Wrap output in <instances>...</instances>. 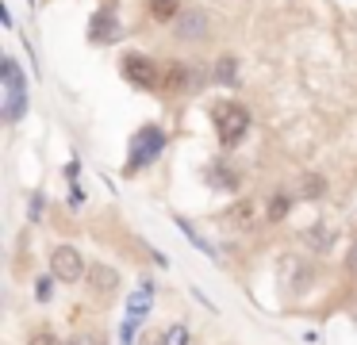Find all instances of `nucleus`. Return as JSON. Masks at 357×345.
I'll list each match as a JSON object with an SVG mask.
<instances>
[{"label": "nucleus", "instance_id": "12", "mask_svg": "<svg viewBox=\"0 0 357 345\" xmlns=\"http://www.w3.org/2000/svg\"><path fill=\"white\" fill-rule=\"evenodd\" d=\"M173 222H177V227H181V230H185V238H188V242H192V245H196V250H200V253H208V257H215V250H211V245H208V242H204V238H200V234H196V230H192V227H188V222H185V215H173Z\"/></svg>", "mask_w": 357, "mask_h": 345}, {"label": "nucleus", "instance_id": "20", "mask_svg": "<svg viewBox=\"0 0 357 345\" xmlns=\"http://www.w3.org/2000/svg\"><path fill=\"white\" fill-rule=\"evenodd\" d=\"M288 215V196H273L269 199V219H284Z\"/></svg>", "mask_w": 357, "mask_h": 345}, {"label": "nucleus", "instance_id": "18", "mask_svg": "<svg viewBox=\"0 0 357 345\" xmlns=\"http://www.w3.org/2000/svg\"><path fill=\"white\" fill-rule=\"evenodd\" d=\"M135 330H139V319L131 314V319L119 326V345H135Z\"/></svg>", "mask_w": 357, "mask_h": 345}, {"label": "nucleus", "instance_id": "2", "mask_svg": "<svg viewBox=\"0 0 357 345\" xmlns=\"http://www.w3.org/2000/svg\"><path fill=\"white\" fill-rule=\"evenodd\" d=\"M211 119H215V135H219V142L231 150V146H238L242 142V135L250 130V112L242 104H215V112H211Z\"/></svg>", "mask_w": 357, "mask_h": 345}, {"label": "nucleus", "instance_id": "7", "mask_svg": "<svg viewBox=\"0 0 357 345\" xmlns=\"http://www.w3.org/2000/svg\"><path fill=\"white\" fill-rule=\"evenodd\" d=\"M280 265H284V268H280V276L288 280V288H292V291H300L303 284H311V268H303L300 257H284Z\"/></svg>", "mask_w": 357, "mask_h": 345}, {"label": "nucleus", "instance_id": "14", "mask_svg": "<svg viewBox=\"0 0 357 345\" xmlns=\"http://www.w3.org/2000/svg\"><path fill=\"white\" fill-rule=\"evenodd\" d=\"M177 4L181 0H150V12H154V20H173V15H177Z\"/></svg>", "mask_w": 357, "mask_h": 345}, {"label": "nucleus", "instance_id": "11", "mask_svg": "<svg viewBox=\"0 0 357 345\" xmlns=\"http://www.w3.org/2000/svg\"><path fill=\"white\" fill-rule=\"evenodd\" d=\"M303 238H307V242H311V250L326 253V250H331V245H334V238H338V234H334L331 227H323V222H319V227H311V230H307V234H303Z\"/></svg>", "mask_w": 357, "mask_h": 345}, {"label": "nucleus", "instance_id": "25", "mask_svg": "<svg viewBox=\"0 0 357 345\" xmlns=\"http://www.w3.org/2000/svg\"><path fill=\"white\" fill-rule=\"evenodd\" d=\"M349 268L357 273V245H354V253H349Z\"/></svg>", "mask_w": 357, "mask_h": 345}, {"label": "nucleus", "instance_id": "21", "mask_svg": "<svg viewBox=\"0 0 357 345\" xmlns=\"http://www.w3.org/2000/svg\"><path fill=\"white\" fill-rule=\"evenodd\" d=\"M70 345H104V337L100 334H89V330H85V334H73Z\"/></svg>", "mask_w": 357, "mask_h": 345}, {"label": "nucleus", "instance_id": "19", "mask_svg": "<svg viewBox=\"0 0 357 345\" xmlns=\"http://www.w3.org/2000/svg\"><path fill=\"white\" fill-rule=\"evenodd\" d=\"M165 345H188V326H169V334H165Z\"/></svg>", "mask_w": 357, "mask_h": 345}, {"label": "nucleus", "instance_id": "10", "mask_svg": "<svg viewBox=\"0 0 357 345\" xmlns=\"http://www.w3.org/2000/svg\"><path fill=\"white\" fill-rule=\"evenodd\" d=\"M208 184L219 188V192H234L238 188V176H234V169H227V165H211L208 169Z\"/></svg>", "mask_w": 357, "mask_h": 345}, {"label": "nucleus", "instance_id": "16", "mask_svg": "<svg viewBox=\"0 0 357 345\" xmlns=\"http://www.w3.org/2000/svg\"><path fill=\"white\" fill-rule=\"evenodd\" d=\"M215 81H223V84H234V58H223L215 66Z\"/></svg>", "mask_w": 357, "mask_h": 345}, {"label": "nucleus", "instance_id": "22", "mask_svg": "<svg viewBox=\"0 0 357 345\" xmlns=\"http://www.w3.org/2000/svg\"><path fill=\"white\" fill-rule=\"evenodd\" d=\"M27 345H62V342H58V337L50 334V330H43V334H35V337H31V342H27Z\"/></svg>", "mask_w": 357, "mask_h": 345}, {"label": "nucleus", "instance_id": "26", "mask_svg": "<svg viewBox=\"0 0 357 345\" xmlns=\"http://www.w3.org/2000/svg\"><path fill=\"white\" fill-rule=\"evenodd\" d=\"M142 345H165V342H162V337H146Z\"/></svg>", "mask_w": 357, "mask_h": 345}, {"label": "nucleus", "instance_id": "24", "mask_svg": "<svg viewBox=\"0 0 357 345\" xmlns=\"http://www.w3.org/2000/svg\"><path fill=\"white\" fill-rule=\"evenodd\" d=\"M77 173H81V165H77V161H70V165H66V176H70V181H77Z\"/></svg>", "mask_w": 357, "mask_h": 345}, {"label": "nucleus", "instance_id": "4", "mask_svg": "<svg viewBox=\"0 0 357 345\" xmlns=\"http://www.w3.org/2000/svg\"><path fill=\"white\" fill-rule=\"evenodd\" d=\"M85 257H81L73 245H58L54 253H50V276L54 280H62V284H77L81 276H85Z\"/></svg>", "mask_w": 357, "mask_h": 345}, {"label": "nucleus", "instance_id": "23", "mask_svg": "<svg viewBox=\"0 0 357 345\" xmlns=\"http://www.w3.org/2000/svg\"><path fill=\"white\" fill-rule=\"evenodd\" d=\"M35 291H39V299H50V280H47V276H43V280L35 284Z\"/></svg>", "mask_w": 357, "mask_h": 345}, {"label": "nucleus", "instance_id": "17", "mask_svg": "<svg viewBox=\"0 0 357 345\" xmlns=\"http://www.w3.org/2000/svg\"><path fill=\"white\" fill-rule=\"evenodd\" d=\"M323 188H326V184H323V176H315V173H311V176H303V196H311V199H315V196H323Z\"/></svg>", "mask_w": 357, "mask_h": 345}, {"label": "nucleus", "instance_id": "8", "mask_svg": "<svg viewBox=\"0 0 357 345\" xmlns=\"http://www.w3.org/2000/svg\"><path fill=\"white\" fill-rule=\"evenodd\" d=\"M85 276H89V288L93 291H116L119 288V273L108 268V265H93Z\"/></svg>", "mask_w": 357, "mask_h": 345}, {"label": "nucleus", "instance_id": "5", "mask_svg": "<svg viewBox=\"0 0 357 345\" xmlns=\"http://www.w3.org/2000/svg\"><path fill=\"white\" fill-rule=\"evenodd\" d=\"M123 77L135 89H154V84H162V73H158V66L146 54H123Z\"/></svg>", "mask_w": 357, "mask_h": 345}, {"label": "nucleus", "instance_id": "13", "mask_svg": "<svg viewBox=\"0 0 357 345\" xmlns=\"http://www.w3.org/2000/svg\"><path fill=\"white\" fill-rule=\"evenodd\" d=\"M150 311V291H135V296H127V314H135V319H142V314Z\"/></svg>", "mask_w": 357, "mask_h": 345}, {"label": "nucleus", "instance_id": "9", "mask_svg": "<svg viewBox=\"0 0 357 345\" xmlns=\"http://www.w3.org/2000/svg\"><path fill=\"white\" fill-rule=\"evenodd\" d=\"M177 35L181 38H204L208 35V15L204 12H185V20L177 23Z\"/></svg>", "mask_w": 357, "mask_h": 345}, {"label": "nucleus", "instance_id": "15", "mask_svg": "<svg viewBox=\"0 0 357 345\" xmlns=\"http://www.w3.org/2000/svg\"><path fill=\"white\" fill-rule=\"evenodd\" d=\"M185 81H188L185 66H169V69H165V77H162L165 89H185Z\"/></svg>", "mask_w": 357, "mask_h": 345}, {"label": "nucleus", "instance_id": "3", "mask_svg": "<svg viewBox=\"0 0 357 345\" xmlns=\"http://www.w3.org/2000/svg\"><path fill=\"white\" fill-rule=\"evenodd\" d=\"M0 69H4V92H8V100H4V119L16 123L20 115L27 112V81H24V73H20L16 58H4Z\"/></svg>", "mask_w": 357, "mask_h": 345}, {"label": "nucleus", "instance_id": "1", "mask_svg": "<svg viewBox=\"0 0 357 345\" xmlns=\"http://www.w3.org/2000/svg\"><path fill=\"white\" fill-rule=\"evenodd\" d=\"M162 150H165V130L162 127H142L139 135L131 138V153H127V165H123V176H131V173H139V169H146V165H154L158 158H162Z\"/></svg>", "mask_w": 357, "mask_h": 345}, {"label": "nucleus", "instance_id": "6", "mask_svg": "<svg viewBox=\"0 0 357 345\" xmlns=\"http://www.w3.org/2000/svg\"><path fill=\"white\" fill-rule=\"evenodd\" d=\"M119 31H123V27H119V20H116L112 8L93 12V23H89V38H93V43H116Z\"/></svg>", "mask_w": 357, "mask_h": 345}]
</instances>
